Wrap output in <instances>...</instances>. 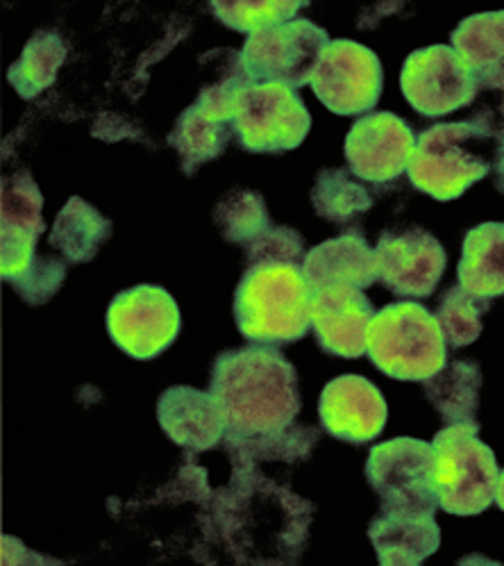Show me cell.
<instances>
[{"label":"cell","instance_id":"1","mask_svg":"<svg viewBox=\"0 0 504 566\" xmlns=\"http://www.w3.org/2000/svg\"><path fill=\"white\" fill-rule=\"evenodd\" d=\"M314 503L262 471H234L212 505L214 535L241 564H298Z\"/></svg>","mask_w":504,"mask_h":566},{"label":"cell","instance_id":"2","mask_svg":"<svg viewBox=\"0 0 504 566\" xmlns=\"http://www.w3.org/2000/svg\"><path fill=\"white\" fill-rule=\"evenodd\" d=\"M209 391L223 412V441L250 439L293 426L301 412L298 374L282 350L250 344L214 359Z\"/></svg>","mask_w":504,"mask_h":566},{"label":"cell","instance_id":"3","mask_svg":"<svg viewBox=\"0 0 504 566\" xmlns=\"http://www.w3.org/2000/svg\"><path fill=\"white\" fill-rule=\"evenodd\" d=\"M312 290L303 266L291 262H264L248 266L237 294L234 321L250 344H293L309 331Z\"/></svg>","mask_w":504,"mask_h":566},{"label":"cell","instance_id":"4","mask_svg":"<svg viewBox=\"0 0 504 566\" xmlns=\"http://www.w3.org/2000/svg\"><path fill=\"white\" fill-rule=\"evenodd\" d=\"M44 198L28 171L3 182V280L28 305L51 301L66 277V260L39 258L36 239L46 230L41 219Z\"/></svg>","mask_w":504,"mask_h":566},{"label":"cell","instance_id":"5","mask_svg":"<svg viewBox=\"0 0 504 566\" xmlns=\"http://www.w3.org/2000/svg\"><path fill=\"white\" fill-rule=\"evenodd\" d=\"M495 144L473 118L432 126L416 137L407 176L418 191L448 203L489 176Z\"/></svg>","mask_w":504,"mask_h":566},{"label":"cell","instance_id":"6","mask_svg":"<svg viewBox=\"0 0 504 566\" xmlns=\"http://www.w3.org/2000/svg\"><path fill=\"white\" fill-rule=\"evenodd\" d=\"M366 355L393 380L426 382L448 364V342L437 314L420 303L402 301L375 314Z\"/></svg>","mask_w":504,"mask_h":566},{"label":"cell","instance_id":"7","mask_svg":"<svg viewBox=\"0 0 504 566\" xmlns=\"http://www.w3.org/2000/svg\"><path fill=\"white\" fill-rule=\"evenodd\" d=\"M432 488L439 507L454 516H477L495 501L497 460L480 439V423H448L432 439Z\"/></svg>","mask_w":504,"mask_h":566},{"label":"cell","instance_id":"8","mask_svg":"<svg viewBox=\"0 0 504 566\" xmlns=\"http://www.w3.org/2000/svg\"><path fill=\"white\" fill-rule=\"evenodd\" d=\"M312 128L303 98L286 85L266 83L245 87L234 105L232 130L248 153L282 155L298 148Z\"/></svg>","mask_w":504,"mask_h":566},{"label":"cell","instance_id":"9","mask_svg":"<svg viewBox=\"0 0 504 566\" xmlns=\"http://www.w3.org/2000/svg\"><path fill=\"white\" fill-rule=\"evenodd\" d=\"M327 44L329 36L321 25L309 19H293L250 34L241 60L255 85L277 83L298 90L312 83L314 69Z\"/></svg>","mask_w":504,"mask_h":566},{"label":"cell","instance_id":"10","mask_svg":"<svg viewBox=\"0 0 504 566\" xmlns=\"http://www.w3.org/2000/svg\"><path fill=\"white\" fill-rule=\"evenodd\" d=\"M309 85L332 114H368L382 96V62L353 39H334L323 49Z\"/></svg>","mask_w":504,"mask_h":566},{"label":"cell","instance_id":"11","mask_svg":"<svg viewBox=\"0 0 504 566\" xmlns=\"http://www.w3.org/2000/svg\"><path fill=\"white\" fill-rule=\"evenodd\" d=\"M432 443L413 437H396L370 449L366 480L380 496V507L439 510L432 488Z\"/></svg>","mask_w":504,"mask_h":566},{"label":"cell","instance_id":"12","mask_svg":"<svg viewBox=\"0 0 504 566\" xmlns=\"http://www.w3.org/2000/svg\"><path fill=\"white\" fill-rule=\"evenodd\" d=\"M180 307L161 287L139 285L120 292L107 310L112 342L135 359H153L180 335Z\"/></svg>","mask_w":504,"mask_h":566},{"label":"cell","instance_id":"13","mask_svg":"<svg viewBox=\"0 0 504 566\" xmlns=\"http://www.w3.org/2000/svg\"><path fill=\"white\" fill-rule=\"evenodd\" d=\"M400 90L418 114L432 118L473 105L480 94L473 73L443 44L413 51L405 60Z\"/></svg>","mask_w":504,"mask_h":566},{"label":"cell","instance_id":"14","mask_svg":"<svg viewBox=\"0 0 504 566\" xmlns=\"http://www.w3.org/2000/svg\"><path fill=\"white\" fill-rule=\"evenodd\" d=\"M377 280L402 298H426L439 287L448 264L441 241L423 230H385L377 241Z\"/></svg>","mask_w":504,"mask_h":566},{"label":"cell","instance_id":"15","mask_svg":"<svg viewBox=\"0 0 504 566\" xmlns=\"http://www.w3.org/2000/svg\"><path fill=\"white\" fill-rule=\"evenodd\" d=\"M413 146V130L402 116L370 112L355 120L344 153L353 176L364 182L387 185L407 171Z\"/></svg>","mask_w":504,"mask_h":566},{"label":"cell","instance_id":"16","mask_svg":"<svg viewBox=\"0 0 504 566\" xmlns=\"http://www.w3.org/2000/svg\"><path fill=\"white\" fill-rule=\"evenodd\" d=\"M321 426L334 439L368 443L380 437L389 408L382 391L364 376H339L329 380L318 398Z\"/></svg>","mask_w":504,"mask_h":566},{"label":"cell","instance_id":"17","mask_svg":"<svg viewBox=\"0 0 504 566\" xmlns=\"http://www.w3.org/2000/svg\"><path fill=\"white\" fill-rule=\"evenodd\" d=\"M375 314L370 298L361 290L327 285L312 292V333L327 355L346 359L361 357L366 353V335Z\"/></svg>","mask_w":504,"mask_h":566},{"label":"cell","instance_id":"18","mask_svg":"<svg viewBox=\"0 0 504 566\" xmlns=\"http://www.w3.org/2000/svg\"><path fill=\"white\" fill-rule=\"evenodd\" d=\"M157 419L168 439L193 453L219 447L228 432L212 391L193 387L166 389L157 400Z\"/></svg>","mask_w":504,"mask_h":566},{"label":"cell","instance_id":"19","mask_svg":"<svg viewBox=\"0 0 504 566\" xmlns=\"http://www.w3.org/2000/svg\"><path fill=\"white\" fill-rule=\"evenodd\" d=\"M368 537L385 566H416L441 546L434 512L409 507H380L368 525Z\"/></svg>","mask_w":504,"mask_h":566},{"label":"cell","instance_id":"20","mask_svg":"<svg viewBox=\"0 0 504 566\" xmlns=\"http://www.w3.org/2000/svg\"><path fill=\"white\" fill-rule=\"evenodd\" d=\"M303 273L312 292L327 285L368 290L377 280L375 249L359 232H346L314 247L303 262Z\"/></svg>","mask_w":504,"mask_h":566},{"label":"cell","instance_id":"21","mask_svg":"<svg viewBox=\"0 0 504 566\" xmlns=\"http://www.w3.org/2000/svg\"><path fill=\"white\" fill-rule=\"evenodd\" d=\"M450 44L473 73L480 94H504V12H482L461 21Z\"/></svg>","mask_w":504,"mask_h":566},{"label":"cell","instance_id":"22","mask_svg":"<svg viewBox=\"0 0 504 566\" xmlns=\"http://www.w3.org/2000/svg\"><path fill=\"white\" fill-rule=\"evenodd\" d=\"M459 287L475 298L504 296V223H482L466 232L456 266Z\"/></svg>","mask_w":504,"mask_h":566},{"label":"cell","instance_id":"23","mask_svg":"<svg viewBox=\"0 0 504 566\" xmlns=\"http://www.w3.org/2000/svg\"><path fill=\"white\" fill-rule=\"evenodd\" d=\"M321 432L309 426H288L277 432L225 441L234 471H258L262 464H296L309 460Z\"/></svg>","mask_w":504,"mask_h":566},{"label":"cell","instance_id":"24","mask_svg":"<svg viewBox=\"0 0 504 566\" xmlns=\"http://www.w3.org/2000/svg\"><path fill=\"white\" fill-rule=\"evenodd\" d=\"M112 237V221L105 219L87 200L73 196L57 214L51 230V247L69 264L92 262Z\"/></svg>","mask_w":504,"mask_h":566},{"label":"cell","instance_id":"25","mask_svg":"<svg viewBox=\"0 0 504 566\" xmlns=\"http://www.w3.org/2000/svg\"><path fill=\"white\" fill-rule=\"evenodd\" d=\"M426 396L445 423L475 421L480 408L482 369L475 359H454L423 382Z\"/></svg>","mask_w":504,"mask_h":566},{"label":"cell","instance_id":"26","mask_svg":"<svg viewBox=\"0 0 504 566\" xmlns=\"http://www.w3.org/2000/svg\"><path fill=\"white\" fill-rule=\"evenodd\" d=\"M232 135V124H221V120L204 116L196 105H189L178 116L174 133L168 135V144L180 155L182 171L191 176L207 161L221 157Z\"/></svg>","mask_w":504,"mask_h":566},{"label":"cell","instance_id":"27","mask_svg":"<svg viewBox=\"0 0 504 566\" xmlns=\"http://www.w3.org/2000/svg\"><path fill=\"white\" fill-rule=\"evenodd\" d=\"M66 55L69 49L57 32L39 30L25 44L21 57L10 66V85L21 98H36L55 83Z\"/></svg>","mask_w":504,"mask_h":566},{"label":"cell","instance_id":"28","mask_svg":"<svg viewBox=\"0 0 504 566\" xmlns=\"http://www.w3.org/2000/svg\"><path fill=\"white\" fill-rule=\"evenodd\" d=\"M312 206L321 219L346 226L372 208V196L346 169H325L316 176Z\"/></svg>","mask_w":504,"mask_h":566},{"label":"cell","instance_id":"29","mask_svg":"<svg viewBox=\"0 0 504 566\" xmlns=\"http://www.w3.org/2000/svg\"><path fill=\"white\" fill-rule=\"evenodd\" d=\"M214 223L225 241L243 249L273 226L264 196L250 189H234L225 193L214 210Z\"/></svg>","mask_w":504,"mask_h":566},{"label":"cell","instance_id":"30","mask_svg":"<svg viewBox=\"0 0 504 566\" xmlns=\"http://www.w3.org/2000/svg\"><path fill=\"white\" fill-rule=\"evenodd\" d=\"M307 6L309 3H301V0H262V3H237V0L221 3V0H212L209 10L217 14L223 25L243 34H255L260 30L298 19V12Z\"/></svg>","mask_w":504,"mask_h":566},{"label":"cell","instance_id":"31","mask_svg":"<svg viewBox=\"0 0 504 566\" xmlns=\"http://www.w3.org/2000/svg\"><path fill=\"white\" fill-rule=\"evenodd\" d=\"M489 312V301L475 298L469 292L450 287L437 307L439 326L450 348L471 346L482 335V316Z\"/></svg>","mask_w":504,"mask_h":566},{"label":"cell","instance_id":"32","mask_svg":"<svg viewBox=\"0 0 504 566\" xmlns=\"http://www.w3.org/2000/svg\"><path fill=\"white\" fill-rule=\"evenodd\" d=\"M248 266L264 264V262H305V239L298 230L286 226H271L262 237H258L245 249Z\"/></svg>","mask_w":504,"mask_h":566},{"label":"cell","instance_id":"33","mask_svg":"<svg viewBox=\"0 0 504 566\" xmlns=\"http://www.w3.org/2000/svg\"><path fill=\"white\" fill-rule=\"evenodd\" d=\"M493 171H495V187H497V191L504 193V133L497 137V144H495Z\"/></svg>","mask_w":504,"mask_h":566},{"label":"cell","instance_id":"34","mask_svg":"<svg viewBox=\"0 0 504 566\" xmlns=\"http://www.w3.org/2000/svg\"><path fill=\"white\" fill-rule=\"evenodd\" d=\"M495 503L497 507L504 512V469L497 475V484H495Z\"/></svg>","mask_w":504,"mask_h":566}]
</instances>
